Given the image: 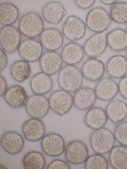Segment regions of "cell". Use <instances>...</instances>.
Instances as JSON below:
<instances>
[{"label": "cell", "mask_w": 127, "mask_h": 169, "mask_svg": "<svg viewBox=\"0 0 127 169\" xmlns=\"http://www.w3.org/2000/svg\"><path fill=\"white\" fill-rule=\"evenodd\" d=\"M108 119L105 110L100 107L94 106L87 110L84 121L87 127L95 130L104 127Z\"/></svg>", "instance_id": "7402d4cb"}, {"label": "cell", "mask_w": 127, "mask_h": 169, "mask_svg": "<svg viewBox=\"0 0 127 169\" xmlns=\"http://www.w3.org/2000/svg\"><path fill=\"white\" fill-rule=\"evenodd\" d=\"M114 135L115 139L119 143L127 146V121H123L117 124Z\"/></svg>", "instance_id": "836d02e7"}, {"label": "cell", "mask_w": 127, "mask_h": 169, "mask_svg": "<svg viewBox=\"0 0 127 169\" xmlns=\"http://www.w3.org/2000/svg\"><path fill=\"white\" fill-rule=\"evenodd\" d=\"M42 14L43 18L47 22L57 25L63 21L67 13L62 4L53 1L48 2L44 6Z\"/></svg>", "instance_id": "44dd1931"}, {"label": "cell", "mask_w": 127, "mask_h": 169, "mask_svg": "<svg viewBox=\"0 0 127 169\" xmlns=\"http://www.w3.org/2000/svg\"><path fill=\"white\" fill-rule=\"evenodd\" d=\"M95 0H74L75 4L79 8L83 9H87L91 7L94 4Z\"/></svg>", "instance_id": "8d00e7d4"}, {"label": "cell", "mask_w": 127, "mask_h": 169, "mask_svg": "<svg viewBox=\"0 0 127 169\" xmlns=\"http://www.w3.org/2000/svg\"><path fill=\"white\" fill-rule=\"evenodd\" d=\"M85 54L83 47L74 42L65 44L61 54L63 62L67 64L75 65L83 60Z\"/></svg>", "instance_id": "d4e9b609"}, {"label": "cell", "mask_w": 127, "mask_h": 169, "mask_svg": "<svg viewBox=\"0 0 127 169\" xmlns=\"http://www.w3.org/2000/svg\"><path fill=\"white\" fill-rule=\"evenodd\" d=\"M19 11L17 7L8 2L0 4V23L4 26L11 25L17 20Z\"/></svg>", "instance_id": "f1b7e54d"}, {"label": "cell", "mask_w": 127, "mask_h": 169, "mask_svg": "<svg viewBox=\"0 0 127 169\" xmlns=\"http://www.w3.org/2000/svg\"><path fill=\"white\" fill-rule=\"evenodd\" d=\"M44 155L40 152L32 151L26 154L22 159V164L25 169H43L46 165Z\"/></svg>", "instance_id": "f546056e"}, {"label": "cell", "mask_w": 127, "mask_h": 169, "mask_svg": "<svg viewBox=\"0 0 127 169\" xmlns=\"http://www.w3.org/2000/svg\"><path fill=\"white\" fill-rule=\"evenodd\" d=\"M38 61L41 71L51 76L59 71L63 62L61 54L56 51L44 52Z\"/></svg>", "instance_id": "9a60e30c"}, {"label": "cell", "mask_w": 127, "mask_h": 169, "mask_svg": "<svg viewBox=\"0 0 127 169\" xmlns=\"http://www.w3.org/2000/svg\"><path fill=\"white\" fill-rule=\"evenodd\" d=\"M74 93L73 105L79 111L87 110L94 107L97 99L94 89L89 86H82Z\"/></svg>", "instance_id": "2e32d148"}, {"label": "cell", "mask_w": 127, "mask_h": 169, "mask_svg": "<svg viewBox=\"0 0 127 169\" xmlns=\"http://www.w3.org/2000/svg\"><path fill=\"white\" fill-rule=\"evenodd\" d=\"M109 14L111 20L119 24L127 23V2H119L112 5Z\"/></svg>", "instance_id": "1f68e13d"}, {"label": "cell", "mask_w": 127, "mask_h": 169, "mask_svg": "<svg viewBox=\"0 0 127 169\" xmlns=\"http://www.w3.org/2000/svg\"><path fill=\"white\" fill-rule=\"evenodd\" d=\"M112 21L108 12L102 7L98 6L88 12L86 18V25L90 30L100 33L106 30Z\"/></svg>", "instance_id": "5b68a950"}, {"label": "cell", "mask_w": 127, "mask_h": 169, "mask_svg": "<svg viewBox=\"0 0 127 169\" xmlns=\"http://www.w3.org/2000/svg\"><path fill=\"white\" fill-rule=\"evenodd\" d=\"M64 152L67 161L74 165L85 163L89 156L87 145L80 140H73L69 142L65 147Z\"/></svg>", "instance_id": "8992f818"}, {"label": "cell", "mask_w": 127, "mask_h": 169, "mask_svg": "<svg viewBox=\"0 0 127 169\" xmlns=\"http://www.w3.org/2000/svg\"><path fill=\"white\" fill-rule=\"evenodd\" d=\"M0 40L1 49L12 54L18 50L21 41V33L12 25L3 26L0 30Z\"/></svg>", "instance_id": "9c48e42d"}, {"label": "cell", "mask_w": 127, "mask_h": 169, "mask_svg": "<svg viewBox=\"0 0 127 169\" xmlns=\"http://www.w3.org/2000/svg\"><path fill=\"white\" fill-rule=\"evenodd\" d=\"M7 83L5 78L2 75L0 76V96H3L8 88Z\"/></svg>", "instance_id": "f35d334b"}, {"label": "cell", "mask_w": 127, "mask_h": 169, "mask_svg": "<svg viewBox=\"0 0 127 169\" xmlns=\"http://www.w3.org/2000/svg\"><path fill=\"white\" fill-rule=\"evenodd\" d=\"M115 138L109 129L104 127L94 130L89 137V142L96 153L103 154L110 152L114 147Z\"/></svg>", "instance_id": "7a4b0ae2"}, {"label": "cell", "mask_w": 127, "mask_h": 169, "mask_svg": "<svg viewBox=\"0 0 127 169\" xmlns=\"http://www.w3.org/2000/svg\"><path fill=\"white\" fill-rule=\"evenodd\" d=\"M102 3L106 5H112L116 2V0H100Z\"/></svg>", "instance_id": "ab89813d"}, {"label": "cell", "mask_w": 127, "mask_h": 169, "mask_svg": "<svg viewBox=\"0 0 127 169\" xmlns=\"http://www.w3.org/2000/svg\"><path fill=\"white\" fill-rule=\"evenodd\" d=\"M71 167L66 162L60 159H55L52 161L47 166L46 169H69Z\"/></svg>", "instance_id": "e575fe53"}, {"label": "cell", "mask_w": 127, "mask_h": 169, "mask_svg": "<svg viewBox=\"0 0 127 169\" xmlns=\"http://www.w3.org/2000/svg\"><path fill=\"white\" fill-rule=\"evenodd\" d=\"M10 72L11 77L15 81L19 83L24 82L31 75L30 63L22 59L16 60L11 64Z\"/></svg>", "instance_id": "83f0119b"}, {"label": "cell", "mask_w": 127, "mask_h": 169, "mask_svg": "<svg viewBox=\"0 0 127 169\" xmlns=\"http://www.w3.org/2000/svg\"><path fill=\"white\" fill-rule=\"evenodd\" d=\"M25 107L31 118L40 119L46 116L50 109L48 99L44 95L35 94L29 97Z\"/></svg>", "instance_id": "ba28073f"}, {"label": "cell", "mask_w": 127, "mask_h": 169, "mask_svg": "<svg viewBox=\"0 0 127 169\" xmlns=\"http://www.w3.org/2000/svg\"><path fill=\"white\" fill-rule=\"evenodd\" d=\"M107 161L102 154L96 153L89 156L85 163L84 168L86 169L108 168Z\"/></svg>", "instance_id": "d6a6232c"}, {"label": "cell", "mask_w": 127, "mask_h": 169, "mask_svg": "<svg viewBox=\"0 0 127 169\" xmlns=\"http://www.w3.org/2000/svg\"><path fill=\"white\" fill-rule=\"evenodd\" d=\"M81 70L84 78L87 80L97 82L103 77L105 71V66L101 60L89 58L83 63Z\"/></svg>", "instance_id": "ac0fdd59"}, {"label": "cell", "mask_w": 127, "mask_h": 169, "mask_svg": "<svg viewBox=\"0 0 127 169\" xmlns=\"http://www.w3.org/2000/svg\"><path fill=\"white\" fill-rule=\"evenodd\" d=\"M108 119L115 124L123 121L127 116V104L121 100H113L108 103L105 110Z\"/></svg>", "instance_id": "484cf974"}, {"label": "cell", "mask_w": 127, "mask_h": 169, "mask_svg": "<svg viewBox=\"0 0 127 169\" xmlns=\"http://www.w3.org/2000/svg\"><path fill=\"white\" fill-rule=\"evenodd\" d=\"M118 86L119 92L124 99L127 100V76L121 79Z\"/></svg>", "instance_id": "d590c367"}, {"label": "cell", "mask_w": 127, "mask_h": 169, "mask_svg": "<svg viewBox=\"0 0 127 169\" xmlns=\"http://www.w3.org/2000/svg\"><path fill=\"white\" fill-rule=\"evenodd\" d=\"M48 99L50 109L60 116L68 113L74 105L73 95L61 89L52 92Z\"/></svg>", "instance_id": "277c9868"}, {"label": "cell", "mask_w": 127, "mask_h": 169, "mask_svg": "<svg viewBox=\"0 0 127 169\" xmlns=\"http://www.w3.org/2000/svg\"><path fill=\"white\" fill-rule=\"evenodd\" d=\"M107 45L113 51L120 52L127 48V32L117 28L108 33Z\"/></svg>", "instance_id": "4316f807"}, {"label": "cell", "mask_w": 127, "mask_h": 169, "mask_svg": "<svg viewBox=\"0 0 127 169\" xmlns=\"http://www.w3.org/2000/svg\"><path fill=\"white\" fill-rule=\"evenodd\" d=\"M109 161L114 168L127 169V148L123 145L114 147L110 151Z\"/></svg>", "instance_id": "4dcf8cb0"}, {"label": "cell", "mask_w": 127, "mask_h": 169, "mask_svg": "<svg viewBox=\"0 0 127 169\" xmlns=\"http://www.w3.org/2000/svg\"><path fill=\"white\" fill-rule=\"evenodd\" d=\"M97 99L104 101H110L119 92L118 84L110 77H102L97 82L94 89Z\"/></svg>", "instance_id": "e0dca14e"}, {"label": "cell", "mask_w": 127, "mask_h": 169, "mask_svg": "<svg viewBox=\"0 0 127 169\" xmlns=\"http://www.w3.org/2000/svg\"><path fill=\"white\" fill-rule=\"evenodd\" d=\"M126 55L127 57V50L126 51Z\"/></svg>", "instance_id": "60d3db41"}, {"label": "cell", "mask_w": 127, "mask_h": 169, "mask_svg": "<svg viewBox=\"0 0 127 169\" xmlns=\"http://www.w3.org/2000/svg\"><path fill=\"white\" fill-rule=\"evenodd\" d=\"M30 85L34 94L44 95L52 90L53 82L51 76L41 71L32 76L30 80Z\"/></svg>", "instance_id": "cb8c5ba5"}, {"label": "cell", "mask_w": 127, "mask_h": 169, "mask_svg": "<svg viewBox=\"0 0 127 169\" xmlns=\"http://www.w3.org/2000/svg\"><path fill=\"white\" fill-rule=\"evenodd\" d=\"M43 48L40 41L28 38L21 41L18 50L22 59L30 63L39 60L43 53Z\"/></svg>", "instance_id": "8fae6325"}, {"label": "cell", "mask_w": 127, "mask_h": 169, "mask_svg": "<svg viewBox=\"0 0 127 169\" xmlns=\"http://www.w3.org/2000/svg\"><path fill=\"white\" fill-rule=\"evenodd\" d=\"M40 41L47 51H56L62 46L63 35L58 29L50 28L44 29L39 36Z\"/></svg>", "instance_id": "d6986e66"}, {"label": "cell", "mask_w": 127, "mask_h": 169, "mask_svg": "<svg viewBox=\"0 0 127 169\" xmlns=\"http://www.w3.org/2000/svg\"><path fill=\"white\" fill-rule=\"evenodd\" d=\"M40 146L45 154L52 157L61 155L64 152L66 147L62 136L54 132L49 133L44 135L41 139Z\"/></svg>", "instance_id": "52a82bcc"}, {"label": "cell", "mask_w": 127, "mask_h": 169, "mask_svg": "<svg viewBox=\"0 0 127 169\" xmlns=\"http://www.w3.org/2000/svg\"><path fill=\"white\" fill-rule=\"evenodd\" d=\"M108 33L105 30L96 33L89 37L83 46L85 54L89 58H96L105 50L107 45Z\"/></svg>", "instance_id": "30bf717a"}, {"label": "cell", "mask_w": 127, "mask_h": 169, "mask_svg": "<svg viewBox=\"0 0 127 169\" xmlns=\"http://www.w3.org/2000/svg\"><path fill=\"white\" fill-rule=\"evenodd\" d=\"M3 96L7 105L15 109L25 107L29 97L25 89L19 84L13 85L8 87Z\"/></svg>", "instance_id": "ffe728a7"}, {"label": "cell", "mask_w": 127, "mask_h": 169, "mask_svg": "<svg viewBox=\"0 0 127 169\" xmlns=\"http://www.w3.org/2000/svg\"><path fill=\"white\" fill-rule=\"evenodd\" d=\"M105 70L110 77L121 79L127 73V58L121 55L112 56L107 62Z\"/></svg>", "instance_id": "603a6c76"}, {"label": "cell", "mask_w": 127, "mask_h": 169, "mask_svg": "<svg viewBox=\"0 0 127 169\" xmlns=\"http://www.w3.org/2000/svg\"><path fill=\"white\" fill-rule=\"evenodd\" d=\"M22 131L27 141L34 142L41 140L45 135L46 129L44 123L40 119L31 118L23 123Z\"/></svg>", "instance_id": "5bb4252c"}, {"label": "cell", "mask_w": 127, "mask_h": 169, "mask_svg": "<svg viewBox=\"0 0 127 169\" xmlns=\"http://www.w3.org/2000/svg\"><path fill=\"white\" fill-rule=\"evenodd\" d=\"M44 23L41 16L33 11L28 12L21 18L18 29L28 38H34L39 36L44 29Z\"/></svg>", "instance_id": "3957f363"}, {"label": "cell", "mask_w": 127, "mask_h": 169, "mask_svg": "<svg viewBox=\"0 0 127 169\" xmlns=\"http://www.w3.org/2000/svg\"></svg>", "instance_id": "b9f144b4"}, {"label": "cell", "mask_w": 127, "mask_h": 169, "mask_svg": "<svg viewBox=\"0 0 127 169\" xmlns=\"http://www.w3.org/2000/svg\"><path fill=\"white\" fill-rule=\"evenodd\" d=\"M86 25L81 19L75 15L68 17L63 26V33L68 40L74 41L79 40L84 36Z\"/></svg>", "instance_id": "7c38bea8"}, {"label": "cell", "mask_w": 127, "mask_h": 169, "mask_svg": "<svg viewBox=\"0 0 127 169\" xmlns=\"http://www.w3.org/2000/svg\"><path fill=\"white\" fill-rule=\"evenodd\" d=\"M83 78L79 68L75 65L66 64L59 72L57 82L61 89L74 93L82 86Z\"/></svg>", "instance_id": "6da1fadb"}, {"label": "cell", "mask_w": 127, "mask_h": 169, "mask_svg": "<svg viewBox=\"0 0 127 169\" xmlns=\"http://www.w3.org/2000/svg\"><path fill=\"white\" fill-rule=\"evenodd\" d=\"M8 64L7 56L5 52L2 49H0V71L2 72L7 67Z\"/></svg>", "instance_id": "74e56055"}, {"label": "cell", "mask_w": 127, "mask_h": 169, "mask_svg": "<svg viewBox=\"0 0 127 169\" xmlns=\"http://www.w3.org/2000/svg\"><path fill=\"white\" fill-rule=\"evenodd\" d=\"M0 143L1 148L5 152L11 155H15L22 151L25 142L21 134L14 131H9L2 134Z\"/></svg>", "instance_id": "4fadbf2b"}]
</instances>
